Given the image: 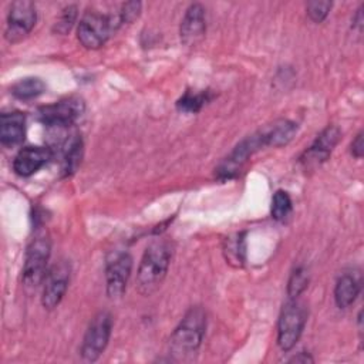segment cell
<instances>
[{"label":"cell","mask_w":364,"mask_h":364,"mask_svg":"<svg viewBox=\"0 0 364 364\" xmlns=\"http://www.w3.org/2000/svg\"><path fill=\"white\" fill-rule=\"evenodd\" d=\"M172 257V247L168 242H152L144 252L136 270V289L141 294H152L166 276Z\"/></svg>","instance_id":"cell-1"},{"label":"cell","mask_w":364,"mask_h":364,"mask_svg":"<svg viewBox=\"0 0 364 364\" xmlns=\"http://www.w3.org/2000/svg\"><path fill=\"white\" fill-rule=\"evenodd\" d=\"M206 330V314L202 307H191L169 338V351L175 360L193 357L203 340Z\"/></svg>","instance_id":"cell-2"},{"label":"cell","mask_w":364,"mask_h":364,"mask_svg":"<svg viewBox=\"0 0 364 364\" xmlns=\"http://www.w3.org/2000/svg\"><path fill=\"white\" fill-rule=\"evenodd\" d=\"M51 242L46 230L37 229L31 237L23 264V283L27 287H37L47 274V263L50 259Z\"/></svg>","instance_id":"cell-3"},{"label":"cell","mask_w":364,"mask_h":364,"mask_svg":"<svg viewBox=\"0 0 364 364\" xmlns=\"http://www.w3.org/2000/svg\"><path fill=\"white\" fill-rule=\"evenodd\" d=\"M119 24V17L114 18L112 16L88 10L78 23L77 38L82 47L97 50L107 43L112 31H115Z\"/></svg>","instance_id":"cell-4"},{"label":"cell","mask_w":364,"mask_h":364,"mask_svg":"<svg viewBox=\"0 0 364 364\" xmlns=\"http://www.w3.org/2000/svg\"><path fill=\"white\" fill-rule=\"evenodd\" d=\"M112 330V317L108 311H98L84 334L81 344V357L87 363L97 361L104 353Z\"/></svg>","instance_id":"cell-5"},{"label":"cell","mask_w":364,"mask_h":364,"mask_svg":"<svg viewBox=\"0 0 364 364\" xmlns=\"http://www.w3.org/2000/svg\"><path fill=\"white\" fill-rule=\"evenodd\" d=\"M304 324V307L296 299H290L283 306L277 323V344L283 351H289L296 346L303 333Z\"/></svg>","instance_id":"cell-6"},{"label":"cell","mask_w":364,"mask_h":364,"mask_svg":"<svg viewBox=\"0 0 364 364\" xmlns=\"http://www.w3.org/2000/svg\"><path fill=\"white\" fill-rule=\"evenodd\" d=\"M37 21V11L33 1L17 0L13 1L7 14L6 24V38L10 43H17L23 40L34 27Z\"/></svg>","instance_id":"cell-7"},{"label":"cell","mask_w":364,"mask_h":364,"mask_svg":"<svg viewBox=\"0 0 364 364\" xmlns=\"http://www.w3.org/2000/svg\"><path fill=\"white\" fill-rule=\"evenodd\" d=\"M84 112V101L78 97H68L38 109V119L47 127H70Z\"/></svg>","instance_id":"cell-8"},{"label":"cell","mask_w":364,"mask_h":364,"mask_svg":"<svg viewBox=\"0 0 364 364\" xmlns=\"http://www.w3.org/2000/svg\"><path fill=\"white\" fill-rule=\"evenodd\" d=\"M132 272V256L128 252H114L107 257L105 283L107 294L111 299H118L124 294L128 279Z\"/></svg>","instance_id":"cell-9"},{"label":"cell","mask_w":364,"mask_h":364,"mask_svg":"<svg viewBox=\"0 0 364 364\" xmlns=\"http://www.w3.org/2000/svg\"><path fill=\"white\" fill-rule=\"evenodd\" d=\"M340 135H341V131L336 125H328L327 128H324L316 136L314 142L299 158L300 165L306 171H311V169H316L317 166H320L330 156L331 151L334 149V146L337 145V142L340 139Z\"/></svg>","instance_id":"cell-10"},{"label":"cell","mask_w":364,"mask_h":364,"mask_svg":"<svg viewBox=\"0 0 364 364\" xmlns=\"http://www.w3.org/2000/svg\"><path fill=\"white\" fill-rule=\"evenodd\" d=\"M70 273L71 267L70 263H67L65 260L53 264L51 269L47 272L41 296V303L47 310H53L63 300L68 287Z\"/></svg>","instance_id":"cell-11"},{"label":"cell","mask_w":364,"mask_h":364,"mask_svg":"<svg viewBox=\"0 0 364 364\" xmlns=\"http://www.w3.org/2000/svg\"><path fill=\"white\" fill-rule=\"evenodd\" d=\"M262 146H264V145H263L260 132H256V134L245 138L240 144H237L235 146V149L230 152V155L226 156L220 162V165L216 169L218 178L225 181V179H230V178L236 176L240 172V169L243 168V165L246 164V161L249 159V156Z\"/></svg>","instance_id":"cell-12"},{"label":"cell","mask_w":364,"mask_h":364,"mask_svg":"<svg viewBox=\"0 0 364 364\" xmlns=\"http://www.w3.org/2000/svg\"><path fill=\"white\" fill-rule=\"evenodd\" d=\"M206 31V20H205V9L199 3H193L188 7L182 21H181V41L185 46H196L203 37Z\"/></svg>","instance_id":"cell-13"},{"label":"cell","mask_w":364,"mask_h":364,"mask_svg":"<svg viewBox=\"0 0 364 364\" xmlns=\"http://www.w3.org/2000/svg\"><path fill=\"white\" fill-rule=\"evenodd\" d=\"M53 156V151L47 146H26L18 151L13 161V171L18 176H31L43 168Z\"/></svg>","instance_id":"cell-14"},{"label":"cell","mask_w":364,"mask_h":364,"mask_svg":"<svg viewBox=\"0 0 364 364\" xmlns=\"http://www.w3.org/2000/svg\"><path fill=\"white\" fill-rule=\"evenodd\" d=\"M26 117L20 111L3 112L0 117V142L4 146H14L24 139Z\"/></svg>","instance_id":"cell-15"},{"label":"cell","mask_w":364,"mask_h":364,"mask_svg":"<svg viewBox=\"0 0 364 364\" xmlns=\"http://www.w3.org/2000/svg\"><path fill=\"white\" fill-rule=\"evenodd\" d=\"M259 132L264 146H282L293 139L297 132V125L289 119H279Z\"/></svg>","instance_id":"cell-16"},{"label":"cell","mask_w":364,"mask_h":364,"mask_svg":"<svg viewBox=\"0 0 364 364\" xmlns=\"http://www.w3.org/2000/svg\"><path fill=\"white\" fill-rule=\"evenodd\" d=\"M61 171L64 175L75 172L82 156V139L78 134H73L61 144Z\"/></svg>","instance_id":"cell-17"},{"label":"cell","mask_w":364,"mask_h":364,"mask_svg":"<svg viewBox=\"0 0 364 364\" xmlns=\"http://www.w3.org/2000/svg\"><path fill=\"white\" fill-rule=\"evenodd\" d=\"M360 289H361L360 280L354 274L344 273L343 276L338 277L334 287L336 304L340 309L350 307L355 301L357 296L360 294Z\"/></svg>","instance_id":"cell-18"},{"label":"cell","mask_w":364,"mask_h":364,"mask_svg":"<svg viewBox=\"0 0 364 364\" xmlns=\"http://www.w3.org/2000/svg\"><path fill=\"white\" fill-rule=\"evenodd\" d=\"M46 90V84L43 80H40L38 77H26L18 80L17 82H14L10 88L11 94L23 101L27 100H33L37 98L38 95H41Z\"/></svg>","instance_id":"cell-19"},{"label":"cell","mask_w":364,"mask_h":364,"mask_svg":"<svg viewBox=\"0 0 364 364\" xmlns=\"http://www.w3.org/2000/svg\"><path fill=\"white\" fill-rule=\"evenodd\" d=\"M210 100V95L208 91L202 92H191L186 91L176 102V107L179 111L183 112H198L208 101Z\"/></svg>","instance_id":"cell-20"},{"label":"cell","mask_w":364,"mask_h":364,"mask_svg":"<svg viewBox=\"0 0 364 364\" xmlns=\"http://www.w3.org/2000/svg\"><path fill=\"white\" fill-rule=\"evenodd\" d=\"M225 255L229 263L235 266H242L245 262V237L242 233H237L229 237L225 242Z\"/></svg>","instance_id":"cell-21"},{"label":"cell","mask_w":364,"mask_h":364,"mask_svg":"<svg viewBox=\"0 0 364 364\" xmlns=\"http://www.w3.org/2000/svg\"><path fill=\"white\" fill-rule=\"evenodd\" d=\"M291 213V199L287 192L276 191L272 199V218L277 222H283Z\"/></svg>","instance_id":"cell-22"},{"label":"cell","mask_w":364,"mask_h":364,"mask_svg":"<svg viewBox=\"0 0 364 364\" xmlns=\"http://www.w3.org/2000/svg\"><path fill=\"white\" fill-rule=\"evenodd\" d=\"M309 286V273L307 270L300 266L293 270L287 283V294L289 299H297Z\"/></svg>","instance_id":"cell-23"},{"label":"cell","mask_w":364,"mask_h":364,"mask_svg":"<svg viewBox=\"0 0 364 364\" xmlns=\"http://www.w3.org/2000/svg\"><path fill=\"white\" fill-rule=\"evenodd\" d=\"M75 18H77V7L74 4H70L63 9L53 30L58 34H67L71 30V27L74 26Z\"/></svg>","instance_id":"cell-24"},{"label":"cell","mask_w":364,"mask_h":364,"mask_svg":"<svg viewBox=\"0 0 364 364\" xmlns=\"http://www.w3.org/2000/svg\"><path fill=\"white\" fill-rule=\"evenodd\" d=\"M331 6H333V3L327 1V0L326 1H309L306 6V10H307L309 17L314 23H321L327 17Z\"/></svg>","instance_id":"cell-25"},{"label":"cell","mask_w":364,"mask_h":364,"mask_svg":"<svg viewBox=\"0 0 364 364\" xmlns=\"http://www.w3.org/2000/svg\"><path fill=\"white\" fill-rule=\"evenodd\" d=\"M141 7L142 4L139 1H127L122 4L121 11H119V21L121 23H132L134 20L138 18L139 13H141Z\"/></svg>","instance_id":"cell-26"},{"label":"cell","mask_w":364,"mask_h":364,"mask_svg":"<svg viewBox=\"0 0 364 364\" xmlns=\"http://www.w3.org/2000/svg\"><path fill=\"white\" fill-rule=\"evenodd\" d=\"M364 152V144H363V132H358L354 138V141L351 142V154L355 158H361Z\"/></svg>","instance_id":"cell-27"},{"label":"cell","mask_w":364,"mask_h":364,"mask_svg":"<svg viewBox=\"0 0 364 364\" xmlns=\"http://www.w3.org/2000/svg\"><path fill=\"white\" fill-rule=\"evenodd\" d=\"M290 361H293V363H313L314 360L310 357V354H307V353H299L297 355H294Z\"/></svg>","instance_id":"cell-28"},{"label":"cell","mask_w":364,"mask_h":364,"mask_svg":"<svg viewBox=\"0 0 364 364\" xmlns=\"http://www.w3.org/2000/svg\"><path fill=\"white\" fill-rule=\"evenodd\" d=\"M361 11H363V6L357 10V14H355V17H354V24H355V26H360V27L363 26V16H361L363 13H361Z\"/></svg>","instance_id":"cell-29"}]
</instances>
